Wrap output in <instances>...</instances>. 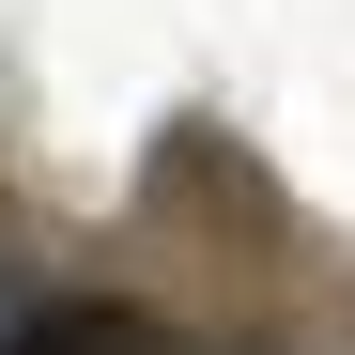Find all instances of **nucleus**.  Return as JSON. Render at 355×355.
Returning a JSON list of instances; mask_svg holds the SVG:
<instances>
[{"instance_id":"1","label":"nucleus","mask_w":355,"mask_h":355,"mask_svg":"<svg viewBox=\"0 0 355 355\" xmlns=\"http://www.w3.org/2000/svg\"><path fill=\"white\" fill-rule=\"evenodd\" d=\"M0 355H155V324L124 309V293H62V309H16V324H0Z\"/></svg>"}]
</instances>
